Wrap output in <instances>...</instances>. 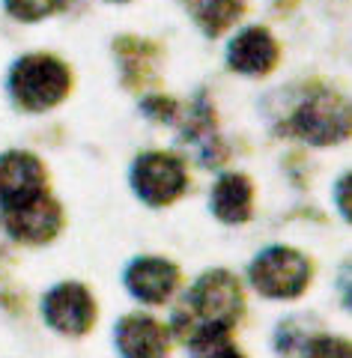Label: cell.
Returning <instances> with one entry per match:
<instances>
[{
  "instance_id": "obj_1",
  "label": "cell",
  "mask_w": 352,
  "mask_h": 358,
  "mask_svg": "<svg viewBox=\"0 0 352 358\" xmlns=\"http://www.w3.org/2000/svg\"><path fill=\"white\" fill-rule=\"evenodd\" d=\"M242 287L230 272H209L191 287L174 313V329L188 341L221 334L242 313Z\"/></svg>"
},
{
  "instance_id": "obj_2",
  "label": "cell",
  "mask_w": 352,
  "mask_h": 358,
  "mask_svg": "<svg viewBox=\"0 0 352 358\" xmlns=\"http://www.w3.org/2000/svg\"><path fill=\"white\" fill-rule=\"evenodd\" d=\"M9 90H13L15 102L27 110H45L57 105L69 90V72L66 66L45 54H33L15 63L9 75Z\"/></svg>"
},
{
  "instance_id": "obj_3",
  "label": "cell",
  "mask_w": 352,
  "mask_h": 358,
  "mask_svg": "<svg viewBox=\"0 0 352 358\" xmlns=\"http://www.w3.org/2000/svg\"><path fill=\"white\" fill-rule=\"evenodd\" d=\"M308 278L311 263L290 248H269L251 263V284L269 299H296L308 287Z\"/></svg>"
},
{
  "instance_id": "obj_4",
  "label": "cell",
  "mask_w": 352,
  "mask_h": 358,
  "mask_svg": "<svg viewBox=\"0 0 352 358\" xmlns=\"http://www.w3.org/2000/svg\"><path fill=\"white\" fill-rule=\"evenodd\" d=\"M132 182H134V192L141 194V200H146L153 206H164L183 194L185 171L174 155L150 152V155H141L138 164H134Z\"/></svg>"
},
{
  "instance_id": "obj_5",
  "label": "cell",
  "mask_w": 352,
  "mask_h": 358,
  "mask_svg": "<svg viewBox=\"0 0 352 358\" xmlns=\"http://www.w3.org/2000/svg\"><path fill=\"white\" fill-rule=\"evenodd\" d=\"M296 131L311 143H335L346 138L349 131V110L344 99L332 93H320L311 102H304L296 114Z\"/></svg>"
},
{
  "instance_id": "obj_6",
  "label": "cell",
  "mask_w": 352,
  "mask_h": 358,
  "mask_svg": "<svg viewBox=\"0 0 352 358\" xmlns=\"http://www.w3.org/2000/svg\"><path fill=\"white\" fill-rule=\"evenodd\" d=\"M6 230L21 242H45L51 239L57 227H60V206L39 192L36 197L21 200L15 206H3Z\"/></svg>"
},
{
  "instance_id": "obj_7",
  "label": "cell",
  "mask_w": 352,
  "mask_h": 358,
  "mask_svg": "<svg viewBox=\"0 0 352 358\" xmlns=\"http://www.w3.org/2000/svg\"><path fill=\"white\" fill-rule=\"evenodd\" d=\"M45 317L63 334H84L93 326L96 305L81 284H60L45 299Z\"/></svg>"
},
{
  "instance_id": "obj_8",
  "label": "cell",
  "mask_w": 352,
  "mask_h": 358,
  "mask_svg": "<svg viewBox=\"0 0 352 358\" xmlns=\"http://www.w3.org/2000/svg\"><path fill=\"white\" fill-rule=\"evenodd\" d=\"M45 182L42 164L27 152H6L0 155V203L15 206L21 200L36 197Z\"/></svg>"
},
{
  "instance_id": "obj_9",
  "label": "cell",
  "mask_w": 352,
  "mask_h": 358,
  "mask_svg": "<svg viewBox=\"0 0 352 358\" xmlns=\"http://www.w3.org/2000/svg\"><path fill=\"white\" fill-rule=\"evenodd\" d=\"M117 346L122 358H164L167 331L143 313H132L117 326Z\"/></svg>"
},
{
  "instance_id": "obj_10",
  "label": "cell",
  "mask_w": 352,
  "mask_h": 358,
  "mask_svg": "<svg viewBox=\"0 0 352 358\" xmlns=\"http://www.w3.org/2000/svg\"><path fill=\"white\" fill-rule=\"evenodd\" d=\"M126 284L141 301L162 305L176 287V266H170L167 260H158V257H141V260H134L129 266Z\"/></svg>"
},
{
  "instance_id": "obj_11",
  "label": "cell",
  "mask_w": 352,
  "mask_h": 358,
  "mask_svg": "<svg viewBox=\"0 0 352 358\" xmlns=\"http://www.w3.org/2000/svg\"><path fill=\"white\" fill-rule=\"evenodd\" d=\"M227 60H230L233 69L242 72V75H263L278 60L275 39H272L263 27H248L230 42Z\"/></svg>"
},
{
  "instance_id": "obj_12",
  "label": "cell",
  "mask_w": 352,
  "mask_h": 358,
  "mask_svg": "<svg viewBox=\"0 0 352 358\" xmlns=\"http://www.w3.org/2000/svg\"><path fill=\"white\" fill-rule=\"evenodd\" d=\"M212 209L227 224L245 221L251 215V185H248V179L236 173L221 176L212 192Z\"/></svg>"
},
{
  "instance_id": "obj_13",
  "label": "cell",
  "mask_w": 352,
  "mask_h": 358,
  "mask_svg": "<svg viewBox=\"0 0 352 358\" xmlns=\"http://www.w3.org/2000/svg\"><path fill=\"white\" fill-rule=\"evenodd\" d=\"M191 9L209 33H221L239 13V0H191Z\"/></svg>"
},
{
  "instance_id": "obj_14",
  "label": "cell",
  "mask_w": 352,
  "mask_h": 358,
  "mask_svg": "<svg viewBox=\"0 0 352 358\" xmlns=\"http://www.w3.org/2000/svg\"><path fill=\"white\" fill-rule=\"evenodd\" d=\"M191 343H195L197 358H245L230 341L224 338V331L221 334H206V338H197Z\"/></svg>"
},
{
  "instance_id": "obj_15",
  "label": "cell",
  "mask_w": 352,
  "mask_h": 358,
  "mask_svg": "<svg viewBox=\"0 0 352 358\" xmlns=\"http://www.w3.org/2000/svg\"><path fill=\"white\" fill-rule=\"evenodd\" d=\"M60 6V0H6V9L21 21H39L51 15Z\"/></svg>"
},
{
  "instance_id": "obj_16",
  "label": "cell",
  "mask_w": 352,
  "mask_h": 358,
  "mask_svg": "<svg viewBox=\"0 0 352 358\" xmlns=\"http://www.w3.org/2000/svg\"><path fill=\"white\" fill-rule=\"evenodd\" d=\"M304 358H352L349 355V343L337 341V338H316L308 346V355Z\"/></svg>"
}]
</instances>
